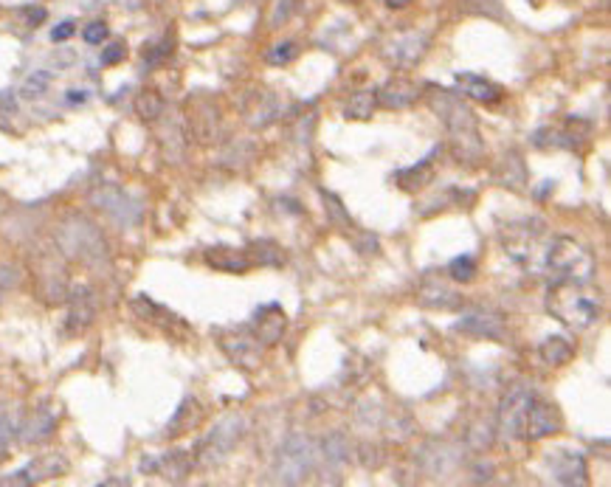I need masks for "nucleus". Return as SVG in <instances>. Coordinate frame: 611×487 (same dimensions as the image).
Returning a JSON list of instances; mask_svg holds the SVG:
<instances>
[{"instance_id": "f257e3e1", "label": "nucleus", "mask_w": 611, "mask_h": 487, "mask_svg": "<svg viewBox=\"0 0 611 487\" xmlns=\"http://www.w3.org/2000/svg\"><path fill=\"white\" fill-rule=\"evenodd\" d=\"M431 90V107L440 113L442 124L448 127L451 138H453V152L465 164H476L485 155V144L479 138V124L471 107L456 96L453 90L445 88H428Z\"/></svg>"}, {"instance_id": "f03ea898", "label": "nucleus", "mask_w": 611, "mask_h": 487, "mask_svg": "<svg viewBox=\"0 0 611 487\" xmlns=\"http://www.w3.org/2000/svg\"><path fill=\"white\" fill-rule=\"evenodd\" d=\"M546 310L552 313V318H558L561 324L572 330H586L592 324H597L603 304L597 299V293L586 290V282H558L549 288L546 293Z\"/></svg>"}, {"instance_id": "7ed1b4c3", "label": "nucleus", "mask_w": 611, "mask_h": 487, "mask_svg": "<svg viewBox=\"0 0 611 487\" xmlns=\"http://www.w3.org/2000/svg\"><path fill=\"white\" fill-rule=\"evenodd\" d=\"M57 245L62 248L65 256L71 259H79V262H87V265H96L108 256V242L101 237V231L87 220L82 214H74L68 217L60 231H57Z\"/></svg>"}, {"instance_id": "20e7f679", "label": "nucleus", "mask_w": 611, "mask_h": 487, "mask_svg": "<svg viewBox=\"0 0 611 487\" xmlns=\"http://www.w3.org/2000/svg\"><path fill=\"white\" fill-rule=\"evenodd\" d=\"M594 256L580 242L569 237H558L544 248V270H552L569 282H589L594 276Z\"/></svg>"}, {"instance_id": "39448f33", "label": "nucleus", "mask_w": 611, "mask_h": 487, "mask_svg": "<svg viewBox=\"0 0 611 487\" xmlns=\"http://www.w3.org/2000/svg\"><path fill=\"white\" fill-rule=\"evenodd\" d=\"M316 465V445L308 437H290L276 456V476L285 484H296Z\"/></svg>"}, {"instance_id": "423d86ee", "label": "nucleus", "mask_w": 611, "mask_h": 487, "mask_svg": "<svg viewBox=\"0 0 611 487\" xmlns=\"http://www.w3.org/2000/svg\"><path fill=\"white\" fill-rule=\"evenodd\" d=\"M530 400H533V392L524 383H516L510 392L501 397V406H499V434H501L504 443H519L524 437Z\"/></svg>"}, {"instance_id": "0eeeda50", "label": "nucleus", "mask_w": 611, "mask_h": 487, "mask_svg": "<svg viewBox=\"0 0 611 487\" xmlns=\"http://www.w3.org/2000/svg\"><path fill=\"white\" fill-rule=\"evenodd\" d=\"M242 428H245V422H242L240 414L223 417V420L209 431V434H206V440L200 443V462H203V465H215V462L226 459V454L240 443Z\"/></svg>"}, {"instance_id": "6e6552de", "label": "nucleus", "mask_w": 611, "mask_h": 487, "mask_svg": "<svg viewBox=\"0 0 611 487\" xmlns=\"http://www.w3.org/2000/svg\"><path fill=\"white\" fill-rule=\"evenodd\" d=\"M90 203L101 211H108L110 217L122 226H133L141 217V206L135 197H130L124 189L119 186H99L90 192Z\"/></svg>"}, {"instance_id": "1a4fd4ad", "label": "nucleus", "mask_w": 611, "mask_h": 487, "mask_svg": "<svg viewBox=\"0 0 611 487\" xmlns=\"http://www.w3.org/2000/svg\"><path fill=\"white\" fill-rule=\"evenodd\" d=\"M561 414L558 408L546 400H530V408H527V425H524V437L530 440H544V437H552L561 431Z\"/></svg>"}, {"instance_id": "9d476101", "label": "nucleus", "mask_w": 611, "mask_h": 487, "mask_svg": "<svg viewBox=\"0 0 611 487\" xmlns=\"http://www.w3.org/2000/svg\"><path fill=\"white\" fill-rule=\"evenodd\" d=\"M223 349L228 352V358L237 363V366H242V369H253L260 361H262V349H260V338L257 336H251V333H245V330H237L231 338L228 336H223Z\"/></svg>"}, {"instance_id": "9b49d317", "label": "nucleus", "mask_w": 611, "mask_h": 487, "mask_svg": "<svg viewBox=\"0 0 611 487\" xmlns=\"http://www.w3.org/2000/svg\"><path fill=\"white\" fill-rule=\"evenodd\" d=\"M549 468H552V479L561 481V484H583L586 481V462L583 456L575 451H558L552 459H549Z\"/></svg>"}, {"instance_id": "f8f14e48", "label": "nucleus", "mask_w": 611, "mask_h": 487, "mask_svg": "<svg viewBox=\"0 0 611 487\" xmlns=\"http://www.w3.org/2000/svg\"><path fill=\"white\" fill-rule=\"evenodd\" d=\"M426 48H428V34L426 31H409V34H403L392 42L389 57L397 65H415V63H420Z\"/></svg>"}, {"instance_id": "ddd939ff", "label": "nucleus", "mask_w": 611, "mask_h": 487, "mask_svg": "<svg viewBox=\"0 0 611 487\" xmlns=\"http://www.w3.org/2000/svg\"><path fill=\"white\" fill-rule=\"evenodd\" d=\"M253 327H257V336L262 344H276L285 333V313L279 304H265L257 310V315H253Z\"/></svg>"}, {"instance_id": "4468645a", "label": "nucleus", "mask_w": 611, "mask_h": 487, "mask_svg": "<svg viewBox=\"0 0 611 487\" xmlns=\"http://www.w3.org/2000/svg\"><path fill=\"white\" fill-rule=\"evenodd\" d=\"M380 101H383V107H389V110H403V107H409V104H415L417 101V96H420V88L412 82V79H403V76H397V79H389L383 88H380Z\"/></svg>"}, {"instance_id": "2eb2a0df", "label": "nucleus", "mask_w": 611, "mask_h": 487, "mask_svg": "<svg viewBox=\"0 0 611 487\" xmlns=\"http://www.w3.org/2000/svg\"><path fill=\"white\" fill-rule=\"evenodd\" d=\"M96 315V302L87 288H76L71 293V310H68V330L82 333Z\"/></svg>"}, {"instance_id": "dca6fc26", "label": "nucleus", "mask_w": 611, "mask_h": 487, "mask_svg": "<svg viewBox=\"0 0 611 487\" xmlns=\"http://www.w3.org/2000/svg\"><path fill=\"white\" fill-rule=\"evenodd\" d=\"M456 88H460L462 96H468L474 101H485V104L501 99V88L485 76H476V74H456Z\"/></svg>"}, {"instance_id": "f3484780", "label": "nucleus", "mask_w": 611, "mask_h": 487, "mask_svg": "<svg viewBox=\"0 0 611 487\" xmlns=\"http://www.w3.org/2000/svg\"><path fill=\"white\" fill-rule=\"evenodd\" d=\"M206 262L217 270H228V274H242V270L251 267V256L248 251L242 248H226V245H217V248H209L206 251Z\"/></svg>"}, {"instance_id": "a211bd4d", "label": "nucleus", "mask_w": 611, "mask_h": 487, "mask_svg": "<svg viewBox=\"0 0 611 487\" xmlns=\"http://www.w3.org/2000/svg\"><path fill=\"white\" fill-rule=\"evenodd\" d=\"M456 330L479 336V338H501L504 336L501 318H496L490 313H471V315H465L462 321H456Z\"/></svg>"}, {"instance_id": "6ab92c4d", "label": "nucleus", "mask_w": 611, "mask_h": 487, "mask_svg": "<svg viewBox=\"0 0 611 487\" xmlns=\"http://www.w3.org/2000/svg\"><path fill=\"white\" fill-rule=\"evenodd\" d=\"M54 425H57L54 411H51V408H37V411L26 420V425L20 428V431H23L20 437H23V443H42V440L51 437Z\"/></svg>"}, {"instance_id": "aec40b11", "label": "nucleus", "mask_w": 611, "mask_h": 487, "mask_svg": "<svg viewBox=\"0 0 611 487\" xmlns=\"http://www.w3.org/2000/svg\"><path fill=\"white\" fill-rule=\"evenodd\" d=\"M538 355H541V361L549 363V366H564L567 361H572L575 347H572V341L564 338V336H552V338H546V341L538 347Z\"/></svg>"}, {"instance_id": "412c9836", "label": "nucleus", "mask_w": 611, "mask_h": 487, "mask_svg": "<svg viewBox=\"0 0 611 487\" xmlns=\"http://www.w3.org/2000/svg\"><path fill=\"white\" fill-rule=\"evenodd\" d=\"M375 104H378V90H358L346 104V119H358V122L369 119Z\"/></svg>"}, {"instance_id": "4be33fe9", "label": "nucleus", "mask_w": 611, "mask_h": 487, "mask_svg": "<svg viewBox=\"0 0 611 487\" xmlns=\"http://www.w3.org/2000/svg\"><path fill=\"white\" fill-rule=\"evenodd\" d=\"M420 302L428 304V307H440V310H448V307H456L460 304V299H456L453 290H448L445 285H423L420 290Z\"/></svg>"}, {"instance_id": "5701e85b", "label": "nucleus", "mask_w": 611, "mask_h": 487, "mask_svg": "<svg viewBox=\"0 0 611 487\" xmlns=\"http://www.w3.org/2000/svg\"><path fill=\"white\" fill-rule=\"evenodd\" d=\"M397 181H400L403 189H420V186H426L431 181V158L420 160V164L412 167V170L397 172Z\"/></svg>"}, {"instance_id": "b1692460", "label": "nucleus", "mask_w": 611, "mask_h": 487, "mask_svg": "<svg viewBox=\"0 0 611 487\" xmlns=\"http://www.w3.org/2000/svg\"><path fill=\"white\" fill-rule=\"evenodd\" d=\"M48 85H51V74H48V71H34V74H28V76L23 79L20 96H23V99H40V96L48 90Z\"/></svg>"}, {"instance_id": "393cba45", "label": "nucleus", "mask_w": 611, "mask_h": 487, "mask_svg": "<svg viewBox=\"0 0 611 487\" xmlns=\"http://www.w3.org/2000/svg\"><path fill=\"white\" fill-rule=\"evenodd\" d=\"M448 274H451V279H456V282H471L474 274H476V262H474L471 256H456V259H451V265H448Z\"/></svg>"}, {"instance_id": "a878e982", "label": "nucleus", "mask_w": 611, "mask_h": 487, "mask_svg": "<svg viewBox=\"0 0 611 487\" xmlns=\"http://www.w3.org/2000/svg\"><path fill=\"white\" fill-rule=\"evenodd\" d=\"M161 470L169 476V479H183L186 473H189V459L181 454V451H175V454H169V456H164L161 459Z\"/></svg>"}, {"instance_id": "bb28decb", "label": "nucleus", "mask_w": 611, "mask_h": 487, "mask_svg": "<svg viewBox=\"0 0 611 487\" xmlns=\"http://www.w3.org/2000/svg\"><path fill=\"white\" fill-rule=\"evenodd\" d=\"M161 110H164L161 96H156V93H141L138 96V113H141V119H158Z\"/></svg>"}, {"instance_id": "cd10ccee", "label": "nucleus", "mask_w": 611, "mask_h": 487, "mask_svg": "<svg viewBox=\"0 0 611 487\" xmlns=\"http://www.w3.org/2000/svg\"><path fill=\"white\" fill-rule=\"evenodd\" d=\"M253 251H260V254L251 256V262H260V265H279L282 262V251L274 242H268V240L257 242V245H253Z\"/></svg>"}, {"instance_id": "c85d7f7f", "label": "nucleus", "mask_w": 611, "mask_h": 487, "mask_svg": "<svg viewBox=\"0 0 611 487\" xmlns=\"http://www.w3.org/2000/svg\"><path fill=\"white\" fill-rule=\"evenodd\" d=\"M296 53H299L296 42H279V45H274V51L268 53V63H271V65H287L290 60H296Z\"/></svg>"}, {"instance_id": "c756f323", "label": "nucleus", "mask_w": 611, "mask_h": 487, "mask_svg": "<svg viewBox=\"0 0 611 487\" xmlns=\"http://www.w3.org/2000/svg\"><path fill=\"white\" fill-rule=\"evenodd\" d=\"M82 37H85L87 45H101V42L108 40V26L101 23V20H96V23H90V26H85Z\"/></svg>"}, {"instance_id": "7c9ffc66", "label": "nucleus", "mask_w": 611, "mask_h": 487, "mask_svg": "<svg viewBox=\"0 0 611 487\" xmlns=\"http://www.w3.org/2000/svg\"><path fill=\"white\" fill-rule=\"evenodd\" d=\"M12 434H15V422H12V417L6 414V408L0 406V454H3V451L9 448Z\"/></svg>"}, {"instance_id": "2f4dec72", "label": "nucleus", "mask_w": 611, "mask_h": 487, "mask_svg": "<svg viewBox=\"0 0 611 487\" xmlns=\"http://www.w3.org/2000/svg\"><path fill=\"white\" fill-rule=\"evenodd\" d=\"M324 203H327L324 208L330 211V220H333V223H338V226H344V229H349V226H352V223H349V217L344 214V208H341V203H338L333 195H324Z\"/></svg>"}, {"instance_id": "473e14b6", "label": "nucleus", "mask_w": 611, "mask_h": 487, "mask_svg": "<svg viewBox=\"0 0 611 487\" xmlns=\"http://www.w3.org/2000/svg\"><path fill=\"white\" fill-rule=\"evenodd\" d=\"M324 451H327V456H330V459L344 462V459H346V445H344V437H341V434H333V437L324 443Z\"/></svg>"}, {"instance_id": "72a5a7b5", "label": "nucleus", "mask_w": 611, "mask_h": 487, "mask_svg": "<svg viewBox=\"0 0 611 487\" xmlns=\"http://www.w3.org/2000/svg\"><path fill=\"white\" fill-rule=\"evenodd\" d=\"M124 53H127L124 42H113V45H108L105 51H101V65H116V63H122V60H124Z\"/></svg>"}, {"instance_id": "f704fd0d", "label": "nucleus", "mask_w": 611, "mask_h": 487, "mask_svg": "<svg viewBox=\"0 0 611 487\" xmlns=\"http://www.w3.org/2000/svg\"><path fill=\"white\" fill-rule=\"evenodd\" d=\"M17 279H20L17 267H12V265H3V267H0V299H3L6 290H12V288L17 285Z\"/></svg>"}, {"instance_id": "c9c22d12", "label": "nucleus", "mask_w": 611, "mask_h": 487, "mask_svg": "<svg viewBox=\"0 0 611 487\" xmlns=\"http://www.w3.org/2000/svg\"><path fill=\"white\" fill-rule=\"evenodd\" d=\"M296 0H279V6H276V12H274V17H271V26H279V23H285L293 12H296Z\"/></svg>"}, {"instance_id": "e433bc0d", "label": "nucleus", "mask_w": 611, "mask_h": 487, "mask_svg": "<svg viewBox=\"0 0 611 487\" xmlns=\"http://www.w3.org/2000/svg\"><path fill=\"white\" fill-rule=\"evenodd\" d=\"M74 31H76V23H74V20H62L60 26L51 28V40H54V42H65V40L74 37Z\"/></svg>"}, {"instance_id": "4c0bfd02", "label": "nucleus", "mask_w": 611, "mask_h": 487, "mask_svg": "<svg viewBox=\"0 0 611 487\" xmlns=\"http://www.w3.org/2000/svg\"><path fill=\"white\" fill-rule=\"evenodd\" d=\"M65 99H68V104H82V101H87V90H76L74 88V90H68Z\"/></svg>"}, {"instance_id": "58836bf2", "label": "nucleus", "mask_w": 611, "mask_h": 487, "mask_svg": "<svg viewBox=\"0 0 611 487\" xmlns=\"http://www.w3.org/2000/svg\"><path fill=\"white\" fill-rule=\"evenodd\" d=\"M42 20H45V12H42V9H37V12L28 15V23H31V26H37V23H42Z\"/></svg>"}, {"instance_id": "ea45409f", "label": "nucleus", "mask_w": 611, "mask_h": 487, "mask_svg": "<svg viewBox=\"0 0 611 487\" xmlns=\"http://www.w3.org/2000/svg\"><path fill=\"white\" fill-rule=\"evenodd\" d=\"M389 6H405V0H389Z\"/></svg>"}]
</instances>
